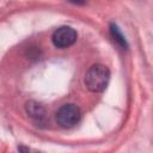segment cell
<instances>
[{
  "label": "cell",
  "mask_w": 153,
  "mask_h": 153,
  "mask_svg": "<svg viewBox=\"0 0 153 153\" xmlns=\"http://www.w3.org/2000/svg\"><path fill=\"white\" fill-rule=\"evenodd\" d=\"M110 80V71L102 63L92 65L85 74V86L91 92H102Z\"/></svg>",
  "instance_id": "obj_1"
},
{
  "label": "cell",
  "mask_w": 153,
  "mask_h": 153,
  "mask_svg": "<svg viewBox=\"0 0 153 153\" xmlns=\"http://www.w3.org/2000/svg\"><path fill=\"white\" fill-rule=\"evenodd\" d=\"M81 111L75 104H63L56 112V122L62 128H73L79 123Z\"/></svg>",
  "instance_id": "obj_2"
},
{
  "label": "cell",
  "mask_w": 153,
  "mask_h": 153,
  "mask_svg": "<svg viewBox=\"0 0 153 153\" xmlns=\"http://www.w3.org/2000/svg\"><path fill=\"white\" fill-rule=\"evenodd\" d=\"M76 31L71 27V26H61L59 29H56L51 36V41L53 44L56 48L60 49H65L68 48L71 45H73L76 41Z\"/></svg>",
  "instance_id": "obj_3"
},
{
  "label": "cell",
  "mask_w": 153,
  "mask_h": 153,
  "mask_svg": "<svg viewBox=\"0 0 153 153\" xmlns=\"http://www.w3.org/2000/svg\"><path fill=\"white\" fill-rule=\"evenodd\" d=\"M25 111L32 120H36V121L42 120L44 117V114H45L43 105L35 102V100H30L25 104Z\"/></svg>",
  "instance_id": "obj_4"
},
{
  "label": "cell",
  "mask_w": 153,
  "mask_h": 153,
  "mask_svg": "<svg viewBox=\"0 0 153 153\" xmlns=\"http://www.w3.org/2000/svg\"><path fill=\"white\" fill-rule=\"evenodd\" d=\"M110 33H111V37L114 38V41L122 48V49H127L128 48V43H127V39L126 37L123 36L122 31L120 30V27L115 24H111L110 25Z\"/></svg>",
  "instance_id": "obj_5"
},
{
  "label": "cell",
  "mask_w": 153,
  "mask_h": 153,
  "mask_svg": "<svg viewBox=\"0 0 153 153\" xmlns=\"http://www.w3.org/2000/svg\"><path fill=\"white\" fill-rule=\"evenodd\" d=\"M67 1H69L73 5H84L85 4V0H67Z\"/></svg>",
  "instance_id": "obj_6"
}]
</instances>
